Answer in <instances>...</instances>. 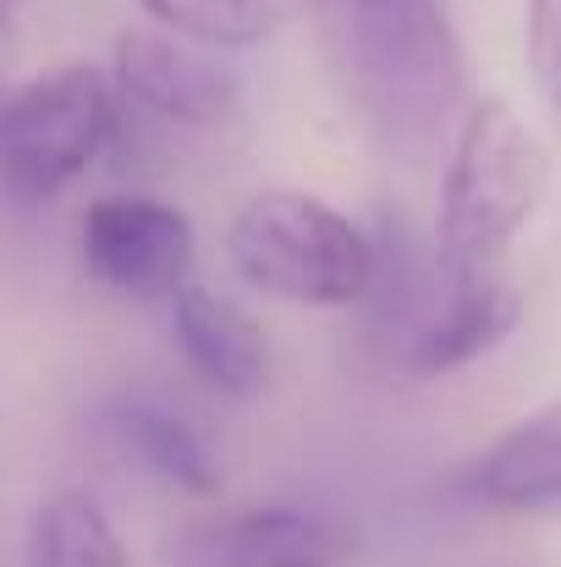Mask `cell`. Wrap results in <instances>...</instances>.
I'll use <instances>...</instances> for the list:
<instances>
[{
    "label": "cell",
    "instance_id": "1",
    "mask_svg": "<svg viewBox=\"0 0 561 567\" xmlns=\"http://www.w3.org/2000/svg\"><path fill=\"white\" fill-rule=\"evenodd\" d=\"M325 72L374 150L418 161L468 111V55L446 0H303Z\"/></svg>",
    "mask_w": 561,
    "mask_h": 567
},
{
    "label": "cell",
    "instance_id": "2",
    "mask_svg": "<svg viewBox=\"0 0 561 567\" xmlns=\"http://www.w3.org/2000/svg\"><path fill=\"white\" fill-rule=\"evenodd\" d=\"M551 193V155L540 133L496 94L468 100L440 177L435 270L446 287L507 281L518 237L534 226Z\"/></svg>",
    "mask_w": 561,
    "mask_h": 567
},
{
    "label": "cell",
    "instance_id": "3",
    "mask_svg": "<svg viewBox=\"0 0 561 567\" xmlns=\"http://www.w3.org/2000/svg\"><path fill=\"white\" fill-rule=\"evenodd\" d=\"M226 259L253 292L303 309H353L374 292V243L342 209L298 188L242 198L226 226Z\"/></svg>",
    "mask_w": 561,
    "mask_h": 567
},
{
    "label": "cell",
    "instance_id": "4",
    "mask_svg": "<svg viewBox=\"0 0 561 567\" xmlns=\"http://www.w3.org/2000/svg\"><path fill=\"white\" fill-rule=\"evenodd\" d=\"M116 116L122 94L89 61L28 78L0 111V193L44 204L72 188L116 138Z\"/></svg>",
    "mask_w": 561,
    "mask_h": 567
},
{
    "label": "cell",
    "instance_id": "5",
    "mask_svg": "<svg viewBox=\"0 0 561 567\" xmlns=\"http://www.w3.org/2000/svg\"><path fill=\"white\" fill-rule=\"evenodd\" d=\"M77 254L94 281L127 298H177L193 276V226L177 204L144 193H105L83 209Z\"/></svg>",
    "mask_w": 561,
    "mask_h": 567
},
{
    "label": "cell",
    "instance_id": "6",
    "mask_svg": "<svg viewBox=\"0 0 561 567\" xmlns=\"http://www.w3.org/2000/svg\"><path fill=\"white\" fill-rule=\"evenodd\" d=\"M353 551V535L320 513L248 507L183 529L166 551V567H347Z\"/></svg>",
    "mask_w": 561,
    "mask_h": 567
},
{
    "label": "cell",
    "instance_id": "7",
    "mask_svg": "<svg viewBox=\"0 0 561 567\" xmlns=\"http://www.w3.org/2000/svg\"><path fill=\"white\" fill-rule=\"evenodd\" d=\"M111 83L122 100L183 127H220L237 111V78L204 50H193L187 39H172L160 28H127L116 39Z\"/></svg>",
    "mask_w": 561,
    "mask_h": 567
},
{
    "label": "cell",
    "instance_id": "8",
    "mask_svg": "<svg viewBox=\"0 0 561 567\" xmlns=\"http://www.w3.org/2000/svg\"><path fill=\"white\" fill-rule=\"evenodd\" d=\"M451 491L490 513H561V396L479 446Z\"/></svg>",
    "mask_w": 561,
    "mask_h": 567
},
{
    "label": "cell",
    "instance_id": "9",
    "mask_svg": "<svg viewBox=\"0 0 561 567\" xmlns=\"http://www.w3.org/2000/svg\"><path fill=\"white\" fill-rule=\"evenodd\" d=\"M523 320V298L512 281H485V287H446V298L418 315L407 348H402V370L413 380L457 375L474 359L496 353Z\"/></svg>",
    "mask_w": 561,
    "mask_h": 567
},
{
    "label": "cell",
    "instance_id": "10",
    "mask_svg": "<svg viewBox=\"0 0 561 567\" xmlns=\"http://www.w3.org/2000/svg\"><path fill=\"white\" fill-rule=\"evenodd\" d=\"M172 331L187 364L226 396H259L270 385V342L248 309L209 287H183L172 298Z\"/></svg>",
    "mask_w": 561,
    "mask_h": 567
},
{
    "label": "cell",
    "instance_id": "11",
    "mask_svg": "<svg viewBox=\"0 0 561 567\" xmlns=\"http://www.w3.org/2000/svg\"><path fill=\"white\" fill-rule=\"evenodd\" d=\"M111 435L160 485H172L183 496H198V502L220 496V463H215V452L204 446V435L187 419H177V413H166L155 402H116L111 408Z\"/></svg>",
    "mask_w": 561,
    "mask_h": 567
},
{
    "label": "cell",
    "instance_id": "12",
    "mask_svg": "<svg viewBox=\"0 0 561 567\" xmlns=\"http://www.w3.org/2000/svg\"><path fill=\"white\" fill-rule=\"evenodd\" d=\"M22 567H133V563H127V546H122L111 513L89 491L61 485L28 518Z\"/></svg>",
    "mask_w": 561,
    "mask_h": 567
},
{
    "label": "cell",
    "instance_id": "13",
    "mask_svg": "<svg viewBox=\"0 0 561 567\" xmlns=\"http://www.w3.org/2000/svg\"><path fill=\"white\" fill-rule=\"evenodd\" d=\"M138 6L160 22V33L209 50L264 44L303 11V0H138Z\"/></svg>",
    "mask_w": 561,
    "mask_h": 567
},
{
    "label": "cell",
    "instance_id": "14",
    "mask_svg": "<svg viewBox=\"0 0 561 567\" xmlns=\"http://www.w3.org/2000/svg\"><path fill=\"white\" fill-rule=\"evenodd\" d=\"M22 83H28V78H22V33H17L11 11L0 6V111L11 105V94H17Z\"/></svg>",
    "mask_w": 561,
    "mask_h": 567
},
{
    "label": "cell",
    "instance_id": "15",
    "mask_svg": "<svg viewBox=\"0 0 561 567\" xmlns=\"http://www.w3.org/2000/svg\"><path fill=\"white\" fill-rule=\"evenodd\" d=\"M557 111H561V89H557Z\"/></svg>",
    "mask_w": 561,
    "mask_h": 567
},
{
    "label": "cell",
    "instance_id": "16",
    "mask_svg": "<svg viewBox=\"0 0 561 567\" xmlns=\"http://www.w3.org/2000/svg\"><path fill=\"white\" fill-rule=\"evenodd\" d=\"M0 6H6V0H0Z\"/></svg>",
    "mask_w": 561,
    "mask_h": 567
}]
</instances>
